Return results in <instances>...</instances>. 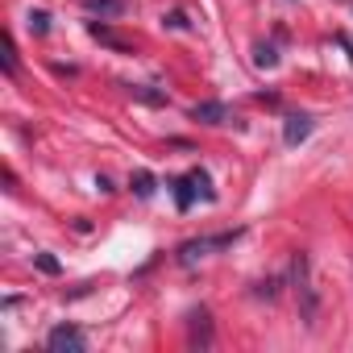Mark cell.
<instances>
[{
    "instance_id": "1",
    "label": "cell",
    "mask_w": 353,
    "mask_h": 353,
    "mask_svg": "<svg viewBox=\"0 0 353 353\" xmlns=\"http://www.w3.org/2000/svg\"><path fill=\"white\" fill-rule=\"evenodd\" d=\"M233 241H241V229H229V233H212V237H192V241H183L179 250H174V258H179L183 266H196L200 258H212L216 250H229Z\"/></svg>"
},
{
    "instance_id": "2",
    "label": "cell",
    "mask_w": 353,
    "mask_h": 353,
    "mask_svg": "<svg viewBox=\"0 0 353 353\" xmlns=\"http://www.w3.org/2000/svg\"><path fill=\"white\" fill-rule=\"evenodd\" d=\"M174 204H179V212H188L196 200H216L212 192V179H208V170H188L183 179H174Z\"/></svg>"
},
{
    "instance_id": "3",
    "label": "cell",
    "mask_w": 353,
    "mask_h": 353,
    "mask_svg": "<svg viewBox=\"0 0 353 353\" xmlns=\"http://www.w3.org/2000/svg\"><path fill=\"white\" fill-rule=\"evenodd\" d=\"M291 274H295V295H299V316L303 324H316V312H320V299H316V287H312V266L303 254H295L291 262Z\"/></svg>"
},
{
    "instance_id": "4",
    "label": "cell",
    "mask_w": 353,
    "mask_h": 353,
    "mask_svg": "<svg viewBox=\"0 0 353 353\" xmlns=\"http://www.w3.org/2000/svg\"><path fill=\"white\" fill-rule=\"evenodd\" d=\"M46 349H50V353H83L88 341H83V332H79L75 324H59V328H50Z\"/></svg>"
},
{
    "instance_id": "5",
    "label": "cell",
    "mask_w": 353,
    "mask_h": 353,
    "mask_svg": "<svg viewBox=\"0 0 353 353\" xmlns=\"http://www.w3.org/2000/svg\"><path fill=\"white\" fill-rule=\"evenodd\" d=\"M312 129H316V121H312L307 112H291V117L283 121V141H287V145H299V141L312 137Z\"/></svg>"
},
{
    "instance_id": "6",
    "label": "cell",
    "mask_w": 353,
    "mask_h": 353,
    "mask_svg": "<svg viewBox=\"0 0 353 353\" xmlns=\"http://www.w3.org/2000/svg\"><path fill=\"white\" fill-rule=\"evenodd\" d=\"M192 121L225 125V121H229V104H221V100H204V104H196V108H192Z\"/></svg>"
},
{
    "instance_id": "7",
    "label": "cell",
    "mask_w": 353,
    "mask_h": 353,
    "mask_svg": "<svg viewBox=\"0 0 353 353\" xmlns=\"http://www.w3.org/2000/svg\"><path fill=\"white\" fill-rule=\"evenodd\" d=\"M88 13H100V17H121L125 13V0H79Z\"/></svg>"
},
{
    "instance_id": "8",
    "label": "cell",
    "mask_w": 353,
    "mask_h": 353,
    "mask_svg": "<svg viewBox=\"0 0 353 353\" xmlns=\"http://www.w3.org/2000/svg\"><path fill=\"white\" fill-rule=\"evenodd\" d=\"M192 345H212V332H208V312H196V316H192Z\"/></svg>"
},
{
    "instance_id": "9",
    "label": "cell",
    "mask_w": 353,
    "mask_h": 353,
    "mask_svg": "<svg viewBox=\"0 0 353 353\" xmlns=\"http://www.w3.org/2000/svg\"><path fill=\"white\" fill-rule=\"evenodd\" d=\"M129 96L141 100V104H166V92H154V88H145V83H129Z\"/></svg>"
},
{
    "instance_id": "10",
    "label": "cell",
    "mask_w": 353,
    "mask_h": 353,
    "mask_svg": "<svg viewBox=\"0 0 353 353\" xmlns=\"http://www.w3.org/2000/svg\"><path fill=\"white\" fill-rule=\"evenodd\" d=\"M129 188H133V196H137V200H150V196H154V174H150V170H137Z\"/></svg>"
},
{
    "instance_id": "11",
    "label": "cell",
    "mask_w": 353,
    "mask_h": 353,
    "mask_svg": "<svg viewBox=\"0 0 353 353\" xmlns=\"http://www.w3.org/2000/svg\"><path fill=\"white\" fill-rule=\"evenodd\" d=\"M30 30H34V34H50V13H42V9L30 13Z\"/></svg>"
},
{
    "instance_id": "12",
    "label": "cell",
    "mask_w": 353,
    "mask_h": 353,
    "mask_svg": "<svg viewBox=\"0 0 353 353\" xmlns=\"http://www.w3.org/2000/svg\"><path fill=\"white\" fill-rule=\"evenodd\" d=\"M92 38H100V42H108V46H117V50H129V42H121V38H112L104 26H92Z\"/></svg>"
},
{
    "instance_id": "13",
    "label": "cell",
    "mask_w": 353,
    "mask_h": 353,
    "mask_svg": "<svg viewBox=\"0 0 353 353\" xmlns=\"http://www.w3.org/2000/svg\"><path fill=\"white\" fill-rule=\"evenodd\" d=\"M5 75H17V46H13V38H5Z\"/></svg>"
},
{
    "instance_id": "14",
    "label": "cell",
    "mask_w": 353,
    "mask_h": 353,
    "mask_svg": "<svg viewBox=\"0 0 353 353\" xmlns=\"http://www.w3.org/2000/svg\"><path fill=\"white\" fill-rule=\"evenodd\" d=\"M254 63H258V67H274V63H279V54H274L270 46H258V54H254Z\"/></svg>"
},
{
    "instance_id": "15",
    "label": "cell",
    "mask_w": 353,
    "mask_h": 353,
    "mask_svg": "<svg viewBox=\"0 0 353 353\" xmlns=\"http://www.w3.org/2000/svg\"><path fill=\"white\" fill-rule=\"evenodd\" d=\"M38 266H42V270H46V274H59V262H54V258H50V254H38Z\"/></svg>"
}]
</instances>
